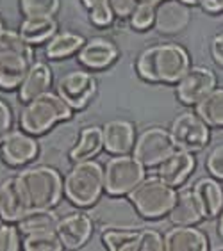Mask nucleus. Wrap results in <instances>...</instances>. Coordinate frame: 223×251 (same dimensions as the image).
Returning <instances> with one entry per match:
<instances>
[{
	"mask_svg": "<svg viewBox=\"0 0 223 251\" xmlns=\"http://www.w3.org/2000/svg\"><path fill=\"white\" fill-rule=\"evenodd\" d=\"M24 251H64L63 244L59 241L56 232L49 233H36V235L24 237Z\"/></svg>",
	"mask_w": 223,
	"mask_h": 251,
	"instance_id": "31",
	"label": "nucleus"
},
{
	"mask_svg": "<svg viewBox=\"0 0 223 251\" xmlns=\"http://www.w3.org/2000/svg\"><path fill=\"white\" fill-rule=\"evenodd\" d=\"M216 82H218L216 73L211 68L196 64L189 68L184 77L177 82L175 93L180 103L196 107L216 87Z\"/></svg>",
	"mask_w": 223,
	"mask_h": 251,
	"instance_id": "11",
	"label": "nucleus"
},
{
	"mask_svg": "<svg viewBox=\"0 0 223 251\" xmlns=\"http://www.w3.org/2000/svg\"><path fill=\"white\" fill-rule=\"evenodd\" d=\"M18 5L24 18H38V16L54 18L61 7V0H18Z\"/></svg>",
	"mask_w": 223,
	"mask_h": 251,
	"instance_id": "30",
	"label": "nucleus"
},
{
	"mask_svg": "<svg viewBox=\"0 0 223 251\" xmlns=\"http://www.w3.org/2000/svg\"><path fill=\"white\" fill-rule=\"evenodd\" d=\"M102 135L104 150L109 151L112 157H116V155H131L138 137L134 125H132L131 121L121 120V118L104 123Z\"/></svg>",
	"mask_w": 223,
	"mask_h": 251,
	"instance_id": "15",
	"label": "nucleus"
},
{
	"mask_svg": "<svg viewBox=\"0 0 223 251\" xmlns=\"http://www.w3.org/2000/svg\"><path fill=\"white\" fill-rule=\"evenodd\" d=\"M120 52L114 41L107 38H91L87 39L79 52V63L87 70H106L118 59Z\"/></svg>",
	"mask_w": 223,
	"mask_h": 251,
	"instance_id": "16",
	"label": "nucleus"
},
{
	"mask_svg": "<svg viewBox=\"0 0 223 251\" xmlns=\"http://www.w3.org/2000/svg\"><path fill=\"white\" fill-rule=\"evenodd\" d=\"M211 55H213L214 63L223 68V30L211 39Z\"/></svg>",
	"mask_w": 223,
	"mask_h": 251,
	"instance_id": "38",
	"label": "nucleus"
},
{
	"mask_svg": "<svg viewBox=\"0 0 223 251\" xmlns=\"http://www.w3.org/2000/svg\"><path fill=\"white\" fill-rule=\"evenodd\" d=\"M205 169L209 171V175L220 180H223V143L216 145L214 148H211V151L205 157Z\"/></svg>",
	"mask_w": 223,
	"mask_h": 251,
	"instance_id": "35",
	"label": "nucleus"
},
{
	"mask_svg": "<svg viewBox=\"0 0 223 251\" xmlns=\"http://www.w3.org/2000/svg\"><path fill=\"white\" fill-rule=\"evenodd\" d=\"M196 166L195 153L184 150H175L163 164L157 168V176L171 187H179L191 176Z\"/></svg>",
	"mask_w": 223,
	"mask_h": 251,
	"instance_id": "19",
	"label": "nucleus"
},
{
	"mask_svg": "<svg viewBox=\"0 0 223 251\" xmlns=\"http://www.w3.org/2000/svg\"><path fill=\"white\" fill-rule=\"evenodd\" d=\"M195 112L209 126L223 128V87H214L213 91L195 107Z\"/></svg>",
	"mask_w": 223,
	"mask_h": 251,
	"instance_id": "27",
	"label": "nucleus"
},
{
	"mask_svg": "<svg viewBox=\"0 0 223 251\" xmlns=\"http://www.w3.org/2000/svg\"><path fill=\"white\" fill-rule=\"evenodd\" d=\"M86 43V38L75 30H59L49 43L45 45V57L50 61H61L73 53H79Z\"/></svg>",
	"mask_w": 223,
	"mask_h": 251,
	"instance_id": "24",
	"label": "nucleus"
},
{
	"mask_svg": "<svg viewBox=\"0 0 223 251\" xmlns=\"http://www.w3.org/2000/svg\"><path fill=\"white\" fill-rule=\"evenodd\" d=\"M168 219L170 223H173V226H196L198 223L204 221V216L200 212L191 191H182L177 194V200L168 214Z\"/></svg>",
	"mask_w": 223,
	"mask_h": 251,
	"instance_id": "25",
	"label": "nucleus"
},
{
	"mask_svg": "<svg viewBox=\"0 0 223 251\" xmlns=\"http://www.w3.org/2000/svg\"><path fill=\"white\" fill-rule=\"evenodd\" d=\"M155 4H146V2H138L136 9L129 16V25L138 32H145L152 29L155 24Z\"/></svg>",
	"mask_w": 223,
	"mask_h": 251,
	"instance_id": "32",
	"label": "nucleus"
},
{
	"mask_svg": "<svg viewBox=\"0 0 223 251\" xmlns=\"http://www.w3.org/2000/svg\"><path fill=\"white\" fill-rule=\"evenodd\" d=\"M59 218L54 210H29L24 218L16 223L20 233L24 237L36 235V233L56 232Z\"/></svg>",
	"mask_w": 223,
	"mask_h": 251,
	"instance_id": "26",
	"label": "nucleus"
},
{
	"mask_svg": "<svg viewBox=\"0 0 223 251\" xmlns=\"http://www.w3.org/2000/svg\"><path fill=\"white\" fill-rule=\"evenodd\" d=\"M57 32H59L57 20L49 18V16L24 18L18 27V34L24 38L25 43H29L30 47L47 45Z\"/></svg>",
	"mask_w": 223,
	"mask_h": 251,
	"instance_id": "23",
	"label": "nucleus"
},
{
	"mask_svg": "<svg viewBox=\"0 0 223 251\" xmlns=\"http://www.w3.org/2000/svg\"><path fill=\"white\" fill-rule=\"evenodd\" d=\"M170 137L175 150H184L189 153H198L205 150L211 141V126L193 111L180 112L170 123Z\"/></svg>",
	"mask_w": 223,
	"mask_h": 251,
	"instance_id": "8",
	"label": "nucleus"
},
{
	"mask_svg": "<svg viewBox=\"0 0 223 251\" xmlns=\"http://www.w3.org/2000/svg\"><path fill=\"white\" fill-rule=\"evenodd\" d=\"M204 219H214L223 212V187L213 176H204L195 182L191 189Z\"/></svg>",
	"mask_w": 223,
	"mask_h": 251,
	"instance_id": "17",
	"label": "nucleus"
},
{
	"mask_svg": "<svg viewBox=\"0 0 223 251\" xmlns=\"http://www.w3.org/2000/svg\"><path fill=\"white\" fill-rule=\"evenodd\" d=\"M39 155L36 137L24 130H11L0 143V157L9 168H24L32 164Z\"/></svg>",
	"mask_w": 223,
	"mask_h": 251,
	"instance_id": "12",
	"label": "nucleus"
},
{
	"mask_svg": "<svg viewBox=\"0 0 223 251\" xmlns=\"http://www.w3.org/2000/svg\"><path fill=\"white\" fill-rule=\"evenodd\" d=\"M198 5L209 15H218L223 11V0H198Z\"/></svg>",
	"mask_w": 223,
	"mask_h": 251,
	"instance_id": "39",
	"label": "nucleus"
},
{
	"mask_svg": "<svg viewBox=\"0 0 223 251\" xmlns=\"http://www.w3.org/2000/svg\"><path fill=\"white\" fill-rule=\"evenodd\" d=\"M146 178V168L134 155H116L104 164V189L111 196H129Z\"/></svg>",
	"mask_w": 223,
	"mask_h": 251,
	"instance_id": "7",
	"label": "nucleus"
},
{
	"mask_svg": "<svg viewBox=\"0 0 223 251\" xmlns=\"http://www.w3.org/2000/svg\"><path fill=\"white\" fill-rule=\"evenodd\" d=\"M138 251H165V237L152 228H145L139 232Z\"/></svg>",
	"mask_w": 223,
	"mask_h": 251,
	"instance_id": "34",
	"label": "nucleus"
},
{
	"mask_svg": "<svg viewBox=\"0 0 223 251\" xmlns=\"http://www.w3.org/2000/svg\"><path fill=\"white\" fill-rule=\"evenodd\" d=\"M191 22V7L179 0H163L155 7L154 29L165 36H173L186 29Z\"/></svg>",
	"mask_w": 223,
	"mask_h": 251,
	"instance_id": "14",
	"label": "nucleus"
},
{
	"mask_svg": "<svg viewBox=\"0 0 223 251\" xmlns=\"http://www.w3.org/2000/svg\"><path fill=\"white\" fill-rule=\"evenodd\" d=\"M34 61V47L25 43L18 30L4 29L0 34V89H18Z\"/></svg>",
	"mask_w": 223,
	"mask_h": 251,
	"instance_id": "3",
	"label": "nucleus"
},
{
	"mask_svg": "<svg viewBox=\"0 0 223 251\" xmlns=\"http://www.w3.org/2000/svg\"><path fill=\"white\" fill-rule=\"evenodd\" d=\"M13 123H15V118H13L11 105L0 98V143L5 139V135L13 130Z\"/></svg>",
	"mask_w": 223,
	"mask_h": 251,
	"instance_id": "36",
	"label": "nucleus"
},
{
	"mask_svg": "<svg viewBox=\"0 0 223 251\" xmlns=\"http://www.w3.org/2000/svg\"><path fill=\"white\" fill-rule=\"evenodd\" d=\"M64 196L79 208H89L100 200L104 189V166L97 160L73 164L63 176Z\"/></svg>",
	"mask_w": 223,
	"mask_h": 251,
	"instance_id": "5",
	"label": "nucleus"
},
{
	"mask_svg": "<svg viewBox=\"0 0 223 251\" xmlns=\"http://www.w3.org/2000/svg\"><path fill=\"white\" fill-rule=\"evenodd\" d=\"M218 233H220V237L223 239V212L218 216Z\"/></svg>",
	"mask_w": 223,
	"mask_h": 251,
	"instance_id": "40",
	"label": "nucleus"
},
{
	"mask_svg": "<svg viewBox=\"0 0 223 251\" xmlns=\"http://www.w3.org/2000/svg\"><path fill=\"white\" fill-rule=\"evenodd\" d=\"M179 2H182V4H186V5H198V0H179Z\"/></svg>",
	"mask_w": 223,
	"mask_h": 251,
	"instance_id": "41",
	"label": "nucleus"
},
{
	"mask_svg": "<svg viewBox=\"0 0 223 251\" xmlns=\"http://www.w3.org/2000/svg\"><path fill=\"white\" fill-rule=\"evenodd\" d=\"M16 180L29 210H52L64 196L63 176L52 166H27Z\"/></svg>",
	"mask_w": 223,
	"mask_h": 251,
	"instance_id": "2",
	"label": "nucleus"
},
{
	"mask_svg": "<svg viewBox=\"0 0 223 251\" xmlns=\"http://www.w3.org/2000/svg\"><path fill=\"white\" fill-rule=\"evenodd\" d=\"M73 111L57 97V93H47L34 100L24 103L20 111V130L27 132L32 137L50 132L61 121L72 120Z\"/></svg>",
	"mask_w": 223,
	"mask_h": 251,
	"instance_id": "4",
	"label": "nucleus"
},
{
	"mask_svg": "<svg viewBox=\"0 0 223 251\" xmlns=\"http://www.w3.org/2000/svg\"><path fill=\"white\" fill-rule=\"evenodd\" d=\"M175 187L168 185L159 176H146L131 194L129 201L136 212L145 219H161L168 216L177 200Z\"/></svg>",
	"mask_w": 223,
	"mask_h": 251,
	"instance_id": "6",
	"label": "nucleus"
},
{
	"mask_svg": "<svg viewBox=\"0 0 223 251\" xmlns=\"http://www.w3.org/2000/svg\"><path fill=\"white\" fill-rule=\"evenodd\" d=\"M22 233L13 223H0V251H22Z\"/></svg>",
	"mask_w": 223,
	"mask_h": 251,
	"instance_id": "33",
	"label": "nucleus"
},
{
	"mask_svg": "<svg viewBox=\"0 0 223 251\" xmlns=\"http://www.w3.org/2000/svg\"><path fill=\"white\" fill-rule=\"evenodd\" d=\"M52 84H54L52 68L45 63V61H34V63L30 64L27 75H25L24 82L20 84L18 87L20 101L27 103V101L41 97V95H47L52 89Z\"/></svg>",
	"mask_w": 223,
	"mask_h": 251,
	"instance_id": "18",
	"label": "nucleus"
},
{
	"mask_svg": "<svg viewBox=\"0 0 223 251\" xmlns=\"http://www.w3.org/2000/svg\"><path fill=\"white\" fill-rule=\"evenodd\" d=\"M191 66L188 50L173 41L150 45L136 57L139 78L155 84H177Z\"/></svg>",
	"mask_w": 223,
	"mask_h": 251,
	"instance_id": "1",
	"label": "nucleus"
},
{
	"mask_svg": "<svg viewBox=\"0 0 223 251\" xmlns=\"http://www.w3.org/2000/svg\"><path fill=\"white\" fill-rule=\"evenodd\" d=\"M109 5H111L114 18L125 20L132 15V11L136 9L138 0H109Z\"/></svg>",
	"mask_w": 223,
	"mask_h": 251,
	"instance_id": "37",
	"label": "nucleus"
},
{
	"mask_svg": "<svg viewBox=\"0 0 223 251\" xmlns=\"http://www.w3.org/2000/svg\"><path fill=\"white\" fill-rule=\"evenodd\" d=\"M4 29H5V27H4V22H2V18H0V34L4 32Z\"/></svg>",
	"mask_w": 223,
	"mask_h": 251,
	"instance_id": "43",
	"label": "nucleus"
},
{
	"mask_svg": "<svg viewBox=\"0 0 223 251\" xmlns=\"http://www.w3.org/2000/svg\"><path fill=\"white\" fill-rule=\"evenodd\" d=\"M102 150H104L102 126L89 125L81 128L75 145L68 151V159L72 160L73 164H79V162L93 160Z\"/></svg>",
	"mask_w": 223,
	"mask_h": 251,
	"instance_id": "22",
	"label": "nucleus"
},
{
	"mask_svg": "<svg viewBox=\"0 0 223 251\" xmlns=\"http://www.w3.org/2000/svg\"><path fill=\"white\" fill-rule=\"evenodd\" d=\"M29 212L16 176L5 178L0 184V219L4 223H16Z\"/></svg>",
	"mask_w": 223,
	"mask_h": 251,
	"instance_id": "20",
	"label": "nucleus"
},
{
	"mask_svg": "<svg viewBox=\"0 0 223 251\" xmlns=\"http://www.w3.org/2000/svg\"><path fill=\"white\" fill-rule=\"evenodd\" d=\"M98 89L97 78L86 70H72L59 77L56 93L66 105L75 111H84L95 98Z\"/></svg>",
	"mask_w": 223,
	"mask_h": 251,
	"instance_id": "9",
	"label": "nucleus"
},
{
	"mask_svg": "<svg viewBox=\"0 0 223 251\" xmlns=\"http://www.w3.org/2000/svg\"><path fill=\"white\" fill-rule=\"evenodd\" d=\"M102 242L107 251H138L139 232L111 228L102 233Z\"/></svg>",
	"mask_w": 223,
	"mask_h": 251,
	"instance_id": "28",
	"label": "nucleus"
},
{
	"mask_svg": "<svg viewBox=\"0 0 223 251\" xmlns=\"http://www.w3.org/2000/svg\"><path fill=\"white\" fill-rule=\"evenodd\" d=\"M163 237L165 251H209L207 237L196 226H173Z\"/></svg>",
	"mask_w": 223,
	"mask_h": 251,
	"instance_id": "21",
	"label": "nucleus"
},
{
	"mask_svg": "<svg viewBox=\"0 0 223 251\" xmlns=\"http://www.w3.org/2000/svg\"><path fill=\"white\" fill-rule=\"evenodd\" d=\"M175 151L170 132L163 126H148L136 137L132 155L145 168H159Z\"/></svg>",
	"mask_w": 223,
	"mask_h": 251,
	"instance_id": "10",
	"label": "nucleus"
},
{
	"mask_svg": "<svg viewBox=\"0 0 223 251\" xmlns=\"http://www.w3.org/2000/svg\"><path fill=\"white\" fill-rule=\"evenodd\" d=\"M56 233H57L64 250L77 251L86 246L87 241L91 239L93 221L84 212H72L64 218H59Z\"/></svg>",
	"mask_w": 223,
	"mask_h": 251,
	"instance_id": "13",
	"label": "nucleus"
},
{
	"mask_svg": "<svg viewBox=\"0 0 223 251\" xmlns=\"http://www.w3.org/2000/svg\"><path fill=\"white\" fill-rule=\"evenodd\" d=\"M138 2H146V4H161V2H163V0H138Z\"/></svg>",
	"mask_w": 223,
	"mask_h": 251,
	"instance_id": "42",
	"label": "nucleus"
},
{
	"mask_svg": "<svg viewBox=\"0 0 223 251\" xmlns=\"http://www.w3.org/2000/svg\"><path fill=\"white\" fill-rule=\"evenodd\" d=\"M87 15V20L91 25L98 29H106L114 22V15L109 5V0H79Z\"/></svg>",
	"mask_w": 223,
	"mask_h": 251,
	"instance_id": "29",
	"label": "nucleus"
}]
</instances>
